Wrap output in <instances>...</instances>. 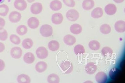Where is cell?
<instances>
[{
    "label": "cell",
    "instance_id": "1",
    "mask_svg": "<svg viewBox=\"0 0 125 83\" xmlns=\"http://www.w3.org/2000/svg\"><path fill=\"white\" fill-rule=\"evenodd\" d=\"M53 28L50 25L45 24L40 27V32L43 37H48L52 35L53 33Z\"/></svg>",
    "mask_w": 125,
    "mask_h": 83
},
{
    "label": "cell",
    "instance_id": "2",
    "mask_svg": "<svg viewBox=\"0 0 125 83\" xmlns=\"http://www.w3.org/2000/svg\"><path fill=\"white\" fill-rule=\"evenodd\" d=\"M60 67L65 74H70L73 70V66L71 63L68 61H65L60 64Z\"/></svg>",
    "mask_w": 125,
    "mask_h": 83
},
{
    "label": "cell",
    "instance_id": "3",
    "mask_svg": "<svg viewBox=\"0 0 125 83\" xmlns=\"http://www.w3.org/2000/svg\"><path fill=\"white\" fill-rule=\"evenodd\" d=\"M79 13L75 9L69 10L66 13V17L68 20L75 21L77 20L79 18Z\"/></svg>",
    "mask_w": 125,
    "mask_h": 83
},
{
    "label": "cell",
    "instance_id": "4",
    "mask_svg": "<svg viewBox=\"0 0 125 83\" xmlns=\"http://www.w3.org/2000/svg\"><path fill=\"white\" fill-rule=\"evenodd\" d=\"M36 55L39 59H45L47 58L48 56V51L47 49L44 47H40L36 50Z\"/></svg>",
    "mask_w": 125,
    "mask_h": 83
},
{
    "label": "cell",
    "instance_id": "5",
    "mask_svg": "<svg viewBox=\"0 0 125 83\" xmlns=\"http://www.w3.org/2000/svg\"><path fill=\"white\" fill-rule=\"evenodd\" d=\"M21 14L16 11L11 12L9 15V20L13 23L18 22L21 20Z\"/></svg>",
    "mask_w": 125,
    "mask_h": 83
},
{
    "label": "cell",
    "instance_id": "6",
    "mask_svg": "<svg viewBox=\"0 0 125 83\" xmlns=\"http://www.w3.org/2000/svg\"><path fill=\"white\" fill-rule=\"evenodd\" d=\"M14 6L18 10L23 11L26 9L27 4L25 0H15L14 3Z\"/></svg>",
    "mask_w": 125,
    "mask_h": 83
},
{
    "label": "cell",
    "instance_id": "7",
    "mask_svg": "<svg viewBox=\"0 0 125 83\" xmlns=\"http://www.w3.org/2000/svg\"><path fill=\"white\" fill-rule=\"evenodd\" d=\"M10 53L13 58L15 59H19L22 55V50L20 47H15L11 49Z\"/></svg>",
    "mask_w": 125,
    "mask_h": 83
},
{
    "label": "cell",
    "instance_id": "8",
    "mask_svg": "<svg viewBox=\"0 0 125 83\" xmlns=\"http://www.w3.org/2000/svg\"><path fill=\"white\" fill-rule=\"evenodd\" d=\"M43 10V6L39 2L34 3L31 6L30 10L31 13L34 15H38L41 13Z\"/></svg>",
    "mask_w": 125,
    "mask_h": 83
},
{
    "label": "cell",
    "instance_id": "9",
    "mask_svg": "<svg viewBox=\"0 0 125 83\" xmlns=\"http://www.w3.org/2000/svg\"><path fill=\"white\" fill-rule=\"evenodd\" d=\"M97 67L94 62H90L86 65L85 68L86 72L88 74L92 75L97 71Z\"/></svg>",
    "mask_w": 125,
    "mask_h": 83
},
{
    "label": "cell",
    "instance_id": "10",
    "mask_svg": "<svg viewBox=\"0 0 125 83\" xmlns=\"http://www.w3.org/2000/svg\"><path fill=\"white\" fill-rule=\"evenodd\" d=\"M63 16L60 13H56L52 15L51 20L55 25H60L63 21Z\"/></svg>",
    "mask_w": 125,
    "mask_h": 83
},
{
    "label": "cell",
    "instance_id": "11",
    "mask_svg": "<svg viewBox=\"0 0 125 83\" xmlns=\"http://www.w3.org/2000/svg\"><path fill=\"white\" fill-rule=\"evenodd\" d=\"M105 12L109 15H114L117 11L116 6L113 4H109L105 6L104 9Z\"/></svg>",
    "mask_w": 125,
    "mask_h": 83
},
{
    "label": "cell",
    "instance_id": "12",
    "mask_svg": "<svg viewBox=\"0 0 125 83\" xmlns=\"http://www.w3.org/2000/svg\"><path fill=\"white\" fill-rule=\"evenodd\" d=\"M95 79L98 83H105L107 80V75L104 72H99L96 75Z\"/></svg>",
    "mask_w": 125,
    "mask_h": 83
},
{
    "label": "cell",
    "instance_id": "13",
    "mask_svg": "<svg viewBox=\"0 0 125 83\" xmlns=\"http://www.w3.org/2000/svg\"><path fill=\"white\" fill-rule=\"evenodd\" d=\"M39 21L36 17H31L27 21V25L31 29H36L39 25Z\"/></svg>",
    "mask_w": 125,
    "mask_h": 83
},
{
    "label": "cell",
    "instance_id": "14",
    "mask_svg": "<svg viewBox=\"0 0 125 83\" xmlns=\"http://www.w3.org/2000/svg\"><path fill=\"white\" fill-rule=\"evenodd\" d=\"M115 29L119 33H123L125 31V22L124 21L119 20L115 23Z\"/></svg>",
    "mask_w": 125,
    "mask_h": 83
},
{
    "label": "cell",
    "instance_id": "15",
    "mask_svg": "<svg viewBox=\"0 0 125 83\" xmlns=\"http://www.w3.org/2000/svg\"><path fill=\"white\" fill-rule=\"evenodd\" d=\"M51 9L54 11H59L62 9V4L60 1L58 0H54L51 2L50 4Z\"/></svg>",
    "mask_w": 125,
    "mask_h": 83
},
{
    "label": "cell",
    "instance_id": "16",
    "mask_svg": "<svg viewBox=\"0 0 125 83\" xmlns=\"http://www.w3.org/2000/svg\"><path fill=\"white\" fill-rule=\"evenodd\" d=\"M95 6V2L93 0H84L82 3L83 9L86 11L92 9Z\"/></svg>",
    "mask_w": 125,
    "mask_h": 83
},
{
    "label": "cell",
    "instance_id": "17",
    "mask_svg": "<svg viewBox=\"0 0 125 83\" xmlns=\"http://www.w3.org/2000/svg\"><path fill=\"white\" fill-rule=\"evenodd\" d=\"M103 14V9L100 7L95 8L91 13V16L93 18L98 19L101 17Z\"/></svg>",
    "mask_w": 125,
    "mask_h": 83
},
{
    "label": "cell",
    "instance_id": "18",
    "mask_svg": "<svg viewBox=\"0 0 125 83\" xmlns=\"http://www.w3.org/2000/svg\"><path fill=\"white\" fill-rule=\"evenodd\" d=\"M64 42L66 44L69 46L73 45L76 42V38L72 35H67L64 36Z\"/></svg>",
    "mask_w": 125,
    "mask_h": 83
},
{
    "label": "cell",
    "instance_id": "19",
    "mask_svg": "<svg viewBox=\"0 0 125 83\" xmlns=\"http://www.w3.org/2000/svg\"><path fill=\"white\" fill-rule=\"evenodd\" d=\"M70 29L71 32L74 35L79 34L82 31V28L81 26L77 23L72 25L70 26Z\"/></svg>",
    "mask_w": 125,
    "mask_h": 83
},
{
    "label": "cell",
    "instance_id": "20",
    "mask_svg": "<svg viewBox=\"0 0 125 83\" xmlns=\"http://www.w3.org/2000/svg\"><path fill=\"white\" fill-rule=\"evenodd\" d=\"M47 68V65L45 62L40 61L38 62L35 66V69L37 72L42 73L45 72Z\"/></svg>",
    "mask_w": 125,
    "mask_h": 83
},
{
    "label": "cell",
    "instance_id": "21",
    "mask_svg": "<svg viewBox=\"0 0 125 83\" xmlns=\"http://www.w3.org/2000/svg\"><path fill=\"white\" fill-rule=\"evenodd\" d=\"M35 56L31 52H27L23 56V60L27 64H32L35 61Z\"/></svg>",
    "mask_w": 125,
    "mask_h": 83
},
{
    "label": "cell",
    "instance_id": "22",
    "mask_svg": "<svg viewBox=\"0 0 125 83\" xmlns=\"http://www.w3.org/2000/svg\"><path fill=\"white\" fill-rule=\"evenodd\" d=\"M48 47L51 51H57L60 48V43L56 40H52L49 42Z\"/></svg>",
    "mask_w": 125,
    "mask_h": 83
},
{
    "label": "cell",
    "instance_id": "23",
    "mask_svg": "<svg viewBox=\"0 0 125 83\" xmlns=\"http://www.w3.org/2000/svg\"><path fill=\"white\" fill-rule=\"evenodd\" d=\"M18 82L20 83H28L31 82V78L26 74H21L18 76Z\"/></svg>",
    "mask_w": 125,
    "mask_h": 83
},
{
    "label": "cell",
    "instance_id": "24",
    "mask_svg": "<svg viewBox=\"0 0 125 83\" xmlns=\"http://www.w3.org/2000/svg\"><path fill=\"white\" fill-rule=\"evenodd\" d=\"M88 46L90 49L92 50L96 51L99 49L101 45L98 41L92 40L89 42Z\"/></svg>",
    "mask_w": 125,
    "mask_h": 83
},
{
    "label": "cell",
    "instance_id": "25",
    "mask_svg": "<svg viewBox=\"0 0 125 83\" xmlns=\"http://www.w3.org/2000/svg\"><path fill=\"white\" fill-rule=\"evenodd\" d=\"M47 81L50 83H59L60 78L56 74H52L49 75L47 77Z\"/></svg>",
    "mask_w": 125,
    "mask_h": 83
},
{
    "label": "cell",
    "instance_id": "26",
    "mask_svg": "<svg viewBox=\"0 0 125 83\" xmlns=\"http://www.w3.org/2000/svg\"><path fill=\"white\" fill-rule=\"evenodd\" d=\"M27 31L28 30L27 27L23 25H20L18 26L16 29L17 33L21 36L25 35L27 33Z\"/></svg>",
    "mask_w": 125,
    "mask_h": 83
},
{
    "label": "cell",
    "instance_id": "27",
    "mask_svg": "<svg viewBox=\"0 0 125 83\" xmlns=\"http://www.w3.org/2000/svg\"><path fill=\"white\" fill-rule=\"evenodd\" d=\"M22 45L23 48L26 49L31 48L33 45V42L32 39L29 38L25 39L23 41Z\"/></svg>",
    "mask_w": 125,
    "mask_h": 83
},
{
    "label": "cell",
    "instance_id": "28",
    "mask_svg": "<svg viewBox=\"0 0 125 83\" xmlns=\"http://www.w3.org/2000/svg\"><path fill=\"white\" fill-rule=\"evenodd\" d=\"M100 31L103 34L107 35L109 34L111 31V26L107 24L102 25L100 27Z\"/></svg>",
    "mask_w": 125,
    "mask_h": 83
},
{
    "label": "cell",
    "instance_id": "29",
    "mask_svg": "<svg viewBox=\"0 0 125 83\" xmlns=\"http://www.w3.org/2000/svg\"><path fill=\"white\" fill-rule=\"evenodd\" d=\"M74 52L75 54L76 55L83 54L85 53V48L82 45H77L74 47Z\"/></svg>",
    "mask_w": 125,
    "mask_h": 83
},
{
    "label": "cell",
    "instance_id": "30",
    "mask_svg": "<svg viewBox=\"0 0 125 83\" xmlns=\"http://www.w3.org/2000/svg\"><path fill=\"white\" fill-rule=\"evenodd\" d=\"M101 53L104 56L107 57L111 56L113 53V51L109 47H105L102 49Z\"/></svg>",
    "mask_w": 125,
    "mask_h": 83
},
{
    "label": "cell",
    "instance_id": "31",
    "mask_svg": "<svg viewBox=\"0 0 125 83\" xmlns=\"http://www.w3.org/2000/svg\"><path fill=\"white\" fill-rule=\"evenodd\" d=\"M9 7L6 4L0 5V16L5 17L9 12Z\"/></svg>",
    "mask_w": 125,
    "mask_h": 83
},
{
    "label": "cell",
    "instance_id": "32",
    "mask_svg": "<svg viewBox=\"0 0 125 83\" xmlns=\"http://www.w3.org/2000/svg\"><path fill=\"white\" fill-rule=\"evenodd\" d=\"M10 39L14 44L19 45L21 43V39L19 36L15 34H12L10 36Z\"/></svg>",
    "mask_w": 125,
    "mask_h": 83
},
{
    "label": "cell",
    "instance_id": "33",
    "mask_svg": "<svg viewBox=\"0 0 125 83\" xmlns=\"http://www.w3.org/2000/svg\"><path fill=\"white\" fill-rule=\"evenodd\" d=\"M8 37V33L6 29H3L0 30V40L5 41Z\"/></svg>",
    "mask_w": 125,
    "mask_h": 83
},
{
    "label": "cell",
    "instance_id": "34",
    "mask_svg": "<svg viewBox=\"0 0 125 83\" xmlns=\"http://www.w3.org/2000/svg\"><path fill=\"white\" fill-rule=\"evenodd\" d=\"M63 2L68 7H74L75 5V2L74 0H63Z\"/></svg>",
    "mask_w": 125,
    "mask_h": 83
},
{
    "label": "cell",
    "instance_id": "35",
    "mask_svg": "<svg viewBox=\"0 0 125 83\" xmlns=\"http://www.w3.org/2000/svg\"><path fill=\"white\" fill-rule=\"evenodd\" d=\"M5 24L6 21L2 17H0V30L4 29Z\"/></svg>",
    "mask_w": 125,
    "mask_h": 83
},
{
    "label": "cell",
    "instance_id": "36",
    "mask_svg": "<svg viewBox=\"0 0 125 83\" xmlns=\"http://www.w3.org/2000/svg\"><path fill=\"white\" fill-rule=\"evenodd\" d=\"M5 63L4 61L0 59V72H2L5 68Z\"/></svg>",
    "mask_w": 125,
    "mask_h": 83
},
{
    "label": "cell",
    "instance_id": "37",
    "mask_svg": "<svg viewBox=\"0 0 125 83\" xmlns=\"http://www.w3.org/2000/svg\"><path fill=\"white\" fill-rule=\"evenodd\" d=\"M5 49V45L4 43L0 42V53L3 52Z\"/></svg>",
    "mask_w": 125,
    "mask_h": 83
},
{
    "label": "cell",
    "instance_id": "38",
    "mask_svg": "<svg viewBox=\"0 0 125 83\" xmlns=\"http://www.w3.org/2000/svg\"><path fill=\"white\" fill-rule=\"evenodd\" d=\"M114 2H115V3L117 4H120V3H122L125 0H113Z\"/></svg>",
    "mask_w": 125,
    "mask_h": 83
},
{
    "label": "cell",
    "instance_id": "39",
    "mask_svg": "<svg viewBox=\"0 0 125 83\" xmlns=\"http://www.w3.org/2000/svg\"><path fill=\"white\" fill-rule=\"evenodd\" d=\"M26 0L29 3H32V2H34L35 0Z\"/></svg>",
    "mask_w": 125,
    "mask_h": 83
},
{
    "label": "cell",
    "instance_id": "40",
    "mask_svg": "<svg viewBox=\"0 0 125 83\" xmlns=\"http://www.w3.org/2000/svg\"><path fill=\"white\" fill-rule=\"evenodd\" d=\"M5 0H0V4L2 3L5 1Z\"/></svg>",
    "mask_w": 125,
    "mask_h": 83
},
{
    "label": "cell",
    "instance_id": "41",
    "mask_svg": "<svg viewBox=\"0 0 125 83\" xmlns=\"http://www.w3.org/2000/svg\"></svg>",
    "mask_w": 125,
    "mask_h": 83
}]
</instances>
